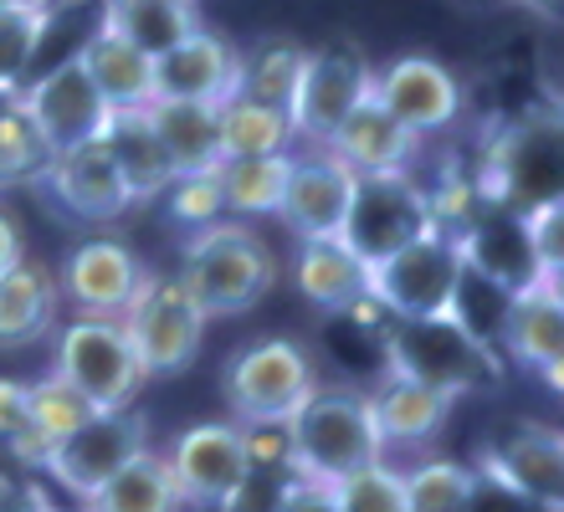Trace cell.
<instances>
[{"mask_svg":"<svg viewBox=\"0 0 564 512\" xmlns=\"http://www.w3.org/2000/svg\"><path fill=\"white\" fill-rule=\"evenodd\" d=\"M282 446H288V471L328 487L386 461L380 431L370 421V400L355 384H313L303 405L282 421Z\"/></svg>","mask_w":564,"mask_h":512,"instance_id":"obj_1","label":"cell"},{"mask_svg":"<svg viewBox=\"0 0 564 512\" xmlns=\"http://www.w3.org/2000/svg\"><path fill=\"white\" fill-rule=\"evenodd\" d=\"M175 282L191 293L200 318H237L278 287V257L247 220H216L191 231Z\"/></svg>","mask_w":564,"mask_h":512,"instance_id":"obj_2","label":"cell"},{"mask_svg":"<svg viewBox=\"0 0 564 512\" xmlns=\"http://www.w3.org/2000/svg\"><path fill=\"white\" fill-rule=\"evenodd\" d=\"M380 344H386V369L442 390L446 400L477 395V390H492V384L503 380V364H498L492 344L462 313L405 318V323L390 318Z\"/></svg>","mask_w":564,"mask_h":512,"instance_id":"obj_3","label":"cell"},{"mask_svg":"<svg viewBox=\"0 0 564 512\" xmlns=\"http://www.w3.org/2000/svg\"><path fill=\"white\" fill-rule=\"evenodd\" d=\"M482 205L529 216L539 205L560 200V118L523 113L488 139V154L473 170Z\"/></svg>","mask_w":564,"mask_h":512,"instance_id":"obj_4","label":"cell"},{"mask_svg":"<svg viewBox=\"0 0 564 512\" xmlns=\"http://www.w3.org/2000/svg\"><path fill=\"white\" fill-rule=\"evenodd\" d=\"M318 374L313 359L297 338H257L247 349L231 353V364L221 374V395L231 410V425L241 431H282V421L303 405Z\"/></svg>","mask_w":564,"mask_h":512,"instance_id":"obj_5","label":"cell"},{"mask_svg":"<svg viewBox=\"0 0 564 512\" xmlns=\"http://www.w3.org/2000/svg\"><path fill=\"white\" fill-rule=\"evenodd\" d=\"M467 293V266L452 236L426 231L395 257L370 266V303L386 318H446Z\"/></svg>","mask_w":564,"mask_h":512,"instance_id":"obj_6","label":"cell"},{"mask_svg":"<svg viewBox=\"0 0 564 512\" xmlns=\"http://www.w3.org/2000/svg\"><path fill=\"white\" fill-rule=\"evenodd\" d=\"M164 467L175 477L180 508L191 512H231L247 502L257 471L247 451V431L231 421H200L180 431L164 451Z\"/></svg>","mask_w":564,"mask_h":512,"instance_id":"obj_7","label":"cell"},{"mask_svg":"<svg viewBox=\"0 0 564 512\" xmlns=\"http://www.w3.org/2000/svg\"><path fill=\"white\" fill-rule=\"evenodd\" d=\"M62 384H73L98 415L104 410H134V395L144 384L139 353L129 344L119 318H73L57 334V364Z\"/></svg>","mask_w":564,"mask_h":512,"instance_id":"obj_8","label":"cell"},{"mask_svg":"<svg viewBox=\"0 0 564 512\" xmlns=\"http://www.w3.org/2000/svg\"><path fill=\"white\" fill-rule=\"evenodd\" d=\"M119 323L139 353L144 380H175V374H185L200 359V344H206L200 307L191 303V293L175 277H160V272H149L139 297L129 303V313Z\"/></svg>","mask_w":564,"mask_h":512,"instance_id":"obj_9","label":"cell"},{"mask_svg":"<svg viewBox=\"0 0 564 512\" xmlns=\"http://www.w3.org/2000/svg\"><path fill=\"white\" fill-rule=\"evenodd\" d=\"M431 231V205L426 185L411 170H390V175H355V200L344 216V247L355 251L365 266L386 262L416 236Z\"/></svg>","mask_w":564,"mask_h":512,"instance_id":"obj_10","label":"cell"},{"mask_svg":"<svg viewBox=\"0 0 564 512\" xmlns=\"http://www.w3.org/2000/svg\"><path fill=\"white\" fill-rule=\"evenodd\" d=\"M144 446H149V421L139 410H104V415H93L88 425H77L73 436H62L57 446L46 451L42 471L77 508H88V502L104 492L108 477H119Z\"/></svg>","mask_w":564,"mask_h":512,"instance_id":"obj_11","label":"cell"},{"mask_svg":"<svg viewBox=\"0 0 564 512\" xmlns=\"http://www.w3.org/2000/svg\"><path fill=\"white\" fill-rule=\"evenodd\" d=\"M477 482L498 487L534 512L564 508V440L554 425L519 421L477 451Z\"/></svg>","mask_w":564,"mask_h":512,"instance_id":"obj_12","label":"cell"},{"mask_svg":"<svg viewBox=\"0 0 564 512\" xmlns=\"http://www.w3.org/2000/svg\"><path fill=\"white\" fill-rule=\"evenodd\" d=\"M370 83H375V67L359 57L355 46H318V52H308L293 108H288L293 139H303L308 149H324L344 118L370 98Z\"/></svg>","mask_w":564,"mask_h":512,"instance_id":"obj_13","label":"cell"},{"mask_svg":"<svg viewBox=\"0 0 564 512\" xmlns=\"http://www.w3.org/2000/svg\"><path fill=\"white\" fill-rule=\"evenodd\" d=\"M15 98H21V108H26V118L36 123L42 144L52 149V154H67V149H77V144L104 139V123H108V113H113L73 57L57 62L52 73L31 77Z\"/></svg>","mask_w":564,"mask_h":512,"instance_id":"obj_14","label":"cell"},{"mask_svg":"<svg viewBox=\"0 0 564 512\" xmlns=\"http://www.w3.org/2000/svg\"><path fill=\"white\" fill-rule=\"evenodd\" d=\"M149 266L113 236H93L67 251L57 272V293L77 307V318H123L144 287Z\"/></svg>","mask_w":564,"mask_h":512,"instance_id":"obj_15","label":"cell"},{"mask_svg":"<svg viewBox=\"0 0 564 512\" xmlns=\"http://www.w3.org/2000/svg\"><path fill=\"white\" fill-rule=\"evenodd\" d=\"M349 200H355V170H349V164L334 160L328 149H303V154L293 149L278 220L297 236V241L339 236L344 216H349Z\"/></svg>","mask_w":564,"mask_h":512,"instance_id":"obj_16","label":"cell"},{"mask_svg":"<svg viewBox=\"0 0 564 512\" xmlns=\"http://www.w3.org/2000/svg\"><path fill=\"white\" fill-rule=\"evenodd\" d=\"M375 102L386 108L395 123L426 139L442 133L462 118V83L452 77V67H442L436 57H395L386 67H375L370 83Z\"/></svg>","mask_w":564,"mask_h":512,"instance_id":"obj_17","label":"cell"},{"mask_svg":"<svg viewBox=\"0 0 564 512\" xmlns=\"http://www.w3.org/2000/svg\"><path fill=\"white\" fill-rule=\"evenodd\" d=\"M498 338H503L508 359H513L523 374H539L550 390H560L564 384V293H560V282H534V287L503 297Z\"/></svg>","mask_w":564,"mask_h":512,"instance_id":"obj_18","label":"cell"},{"mask_svg":"<svg viewBox=\"0 0 564 512\" xmlns=\"http://www.w3.org/2000/svg\"><path fill=\"white\" fill-rule=\"evenodd\" d=\"M46 195L67 210L73 220H88V226H108L134 210V195L123 185L119 164L108 160V149L93 139V144H77L67 154H52V164L42 170Z\"/></svg>","mask_w":564,"mask_h":512,"instance_id":"obj_19","label":"cell"},{"mask_svg":"<svg viewBox=\"0 0 564 512\" xmlns=\"http://www.w3.org/2000/svg\"><path fill=\"white\" fill-rule=\"evenodd\" d=\"M462 266L473 282H488L503 297L534 287V282H550L539 272V257L529 247V231H523V216L513 210H498V205H482L473 216V226L457 236Z\"/></svg>","mask_w":564,"mask_h":512,"instance_id":"obj_20","label":"cell"},{"mask_svg":"<svg viewBox=\"0 0 564 512\" xmlns=\"http://www.w3.org/2000/svg\"><path fill=\"white\" fill-rule=\"evenodd\" d=\"M241 83V52L216 31H195L175 52L154 62V102H221L237 98Z\"/></svg>","mask_w":564,"mask_h":512,"instance_id":"obj_21","label":"cell"},{"mask_svg":"<svg viewBox=\"0 0 564 512\" xmlns=\"http://www.w3.org/2000/svg\"><path fill=\"white\" fill-rule=\"evenodd\" d=\"M365 400H370V421L380 431L386 451L390 446H405V451L431 446L446 431V421H452V405H457L442 390H431L421 380H405L395 369H380V380L365 390Z\"/></svg>","mask_w":564,"mask_h":512,"instance_id":"obj_22","label":"cell"},{"mask_svg":"<svg viewBox=\"0 0 564 512\" xmlns=\"http://www.w3.org/2000/svg\"><path fill=\"white\" fill-rule=\"evenodd\" d=\"M324 149L334 160L349 164L355 175H390V170H411V164H416L421 139L405 129V123H395L370 92V98L334 129V139H328Z\"/></svg>","mask_w":564,"mask_h":512,"instance_id":"obj_23","label":"cell"},{"mask_svg":"<svg viewBox=\"0 0 564 512\" xmlns=\"http://www.w3.org/2000/svg\"><path fill=\"white\" fill-rule=\"evenodd\" d=\"M57 272L36 257L21 262L0 277V349H31L57 328Z\"/></svg>","mask_w":564,"mask_h":512,"instance_id":"obj_24","label":"cell"},{"mask_svg":"<svg viewBox=\"0 0 564 512\" xmlns=\"http://www.w3.org/2000/svg\"><path fill=\"white\" fill-rule=\"evenodd\" d=\"M293 282L324 313H355L370 293V266L344 247V236H324V241H297L293 257Z\"/></svg>","mask_w":564,"mask_h":512,"instance_id":"obj_25","label":"cell"},{"mask_svg":"<svg viewBox=\"0 0 564 512\" xmlns=\"http://www.w3.org/2000/svg\"><path fill=\"white\" fill-rule=\"evenodd\" d=\"M98 144L108 149V160L119 164V175H123V185H129V195H134V205L160 200V195L175 185V170L164 160V144H160V133H154V123H149V108H119V113H108Z\"/></svg>","mask_w":564,"mask_h":512,"instance_id":"obj_26","label":"cell"},{"mask_svg":"<svg viewBox=\"0 0 564 512\" xmlns=\"http://www.w3.org/2000/svg\"><path fill=\"white\" fill-rule=\"evenodd\" d=\"M73 62L83 67L98 98L119 113V108H149L154 102V57H144L139 46H129L113 31H93L88 42L73 52Z\"/></svg>","mask_w":564,"mask_h":512,"instance_id":"obj_27","label":"cell"},{"mask_svg":"<svg viewBox=\"0 0 564 512\" xmlns=\"http://www.w3.org/2000/svg\"><path fill=\"white\" fill-rule=\"evenodd\" d=\"M149 123L160 133L175 179L216 175V164H221V108H210V102H149Z\"/></svg>","mask_w":564,"mask_h":512,"instance_id":"obj_28","label":"cell"},{"mask_svg":"<svg viewBox=\"0 0 564 512\" xmlns=\"http://www.w3.org/2000/svg\"><path fill=\"white\" fill-rule=\"evenodd\" d=\"M206 26L200 11L191 0H123V6H108L104 0V31L123 36L129 46H139L144 57L160 62L164 52H175L185 36Z\"/></svg>","mask_w":564,"mask_h":512,"instance_id":"obj_29","label":"cell"},{"mask_svg":"<svg viewBox=\"0 0 564 512\" xmlns=\"http://www.w3.org/2000/svg\"><path fill=\"white\" fill-rule=\"evenodd\" d=\"M293 118L282 108H262L252 98L221 102V160H272L293 154Z\"/></svg>","mask_w":564,"mask_h":512,"instance_id":"obj_30","label":"cell"},{"mask_svg":"<svg viewBox=\"0 0 564 512\" xmlns=\"http://www.w3.org/2000/svg\"><path fill=\"white\" fill-rule=\"evenodd\" d=\"M88 512H180V492L164 467V451L144 446L119 477H108L104 492L88 502Z\"/></svg>","mask_w":564,"mask_h":512,"instance_id":"obj_31","label":"cell"},{"mask_svg":"<svg viewBox=\"0 0 564 512\" xmlns=\"http://www.w3.org/2000/svg\"><path fill=\"white\" fill-rule=\"evenodd\" d=\"M303 46L278 36V42H262L241 57V83H237V98H252L262 108H293V92H297V77H303Z\"/></svg>","mask_w":564,"mask_h":512,"instance_id":"obj_32","label":"cell"},{"mask_svg":"<svg viewBox=\"0 0 564 512\" xmlns=\"http://www.w3.org/2000/svg\"><path fill=\"white\" fill-rule=\"evenodd\" d=\"M288 164H293V154H272V160H221L216 164L221 205L237 210V216H278L282 185H288Z\"/></svg>","mask_w":564,"mask_h":512,"instance_id":"obj_33","label":"cell"},{"mask_svg":"<svg viewBox=\"0 0 564 512\" xmlns=\"http://www.w3.org/2000/svg\"><path fill=\"white\" fill-rule=\"evenodd\" d=\"M405 512H467L477 498V471L446 456L416 461L411 471H401Z\"/></svg>","mask_w":564,"mask_h":512,"instance_id":"obj_34","label":"cell"},{"mask_svg":"<svg viewBox=\"0 0 564 512\" xmlns=\"http://www.w3.org/2000/svg\"><path fill=\"white\" fill-rule=\"evenodd\" d=\"M46 31H52V11L0 6V92L6 98H15L31 83V67H36Z\"/></svg>","mask_w":564,"mask_h":512,"instance_id":"obj_35","label":"cell"},{"mask_svg":"<svg viewBox=\"0 0 564 512\" xmlns=\"http://www.w3.org/2000/svg\"><path fill=\"white\" fill-rule=\"evenodd\" d=\"M46 164H52V149L42 144V133H36V123L26 118L21 98H11L0 108V185L42 179Z\"/></svg>","mask_w":564,"mask_h":512,"instance_id":"obj_36","label":"cell"},{"mask_svg":"<svg viewBox=\"0 0 564 512\" xmlns=\"http://www.w3.org/2000/svg\"><path fill=\"white\" fill-rule=\"evenodd\" d=\"M26 405H31V425L46 436V446H57L62 436H73L77 425H88L98 410L77 395L73 384H62L57 374H42V380L26 384Z\"/></svg>","mask_w":564,"mask_h":512,"instance_id":"obj_37","label":"cell"},{"mask_svg":"<svg viewBox=\"0 0 564 512\" xmlns=\"http://www.w3.org/2000/svg\"><path fill=\"white\" fill-rule=\"evenodd\" d=\"M0 446L26 461V467H42L46 461V436L31 425V405H26V384L21 380H0Z\"/></svg>","mask_w":564,"mask_h":512,"instance_id":"obj_38","label":"cell"},{"mask_svg":"<svg viewBox=\"0 0 564 512\" xmlns=\"http://www.w3.org/2000/svg\"><path fill=\"white\" fill-rule=\"evenodd\" d=\"M339 492V512H405V492H401V471L380 461V467L359 471L349 482L334 487Z\"/></svg>","mask_w":564,"mask_h":512,"instance_id":"obj_39","label":"cell"},{"mask_svg":"<svg viewBox=\"0 0 564 512\" xmlns=\"http://www.w3.org/2000/svg\"><path fill=\"white\" fill-rule=\"evenodd\" d=\"M170 216L180 220V226H191V231H200V226H216L221 220V185H216V175H185L170 185Z\"/></svg>","mask_w":564,"mask_h":512,"instance_id":"obj_40","label":"cell"},{"mask_svg":"<svg viewBox=\"0 0 564 512\" xmlns=\"http://www.w3.org/2000/svg\"><path fill=\"white\" fill-rule=\"evenodd\" d=\"M523 231H529V247L539 257V272L550 282L564 277V200H550L523 216Z\"/></svg>","mask_w":564,"mask_h":512,"instance_id":"obj_41","label":"cell"},{"mask_svg":"<svg viewBox=\"0 0 564 512\" xmlns=\"http://www.w3.org/2000/svg\"><path fill=\"white\" fill-rule=\"evenodd\" d=\"M272 512H339V492L328 482H313V477H297L288 471L272 492Z\"/></svg>","mask_w":564,"mask_h":512,"instance_id":"obj_42","label":"cell"},{"mask_svg":"<svg viewBox=\"0 0 564 512\" xmlns=\"http://www.w3.org/2000/svg\"><path fill=\"white\" fill-rule=\"evenodd\" d=\"M0 512H57V502L46 498L42 482L15 477V471H0Z\"/></svg>","mask_w":564,"mask_h":512,"instance_id":"obj_43","label":"cell"},{"mask_svg":"<svg viewBox=\"0 0 564 512\" xmlns=\"http://www.w3.org/2000/svg\"><path fill=\"white\" fill-rule=\"evenodd\" d=\"M21 257H26V247H21V231H15V220L0 210V277H6V272H11Z\"/></svg>","mask_w":564,"mask_h":512,"instance_id":"obj_44","label":"cell"},{"mask_svg":"<svg viewBox=\"0 0 564 512\" xmlns=\"http://www.w3.org/2000/svg\"><path fill=\"white\" fill-rule=\"evenodd\" d=\"M0 6H31V11H52L57 0H0Z\"/></svg>","mask_w":564,"mask_h":512,"instance_id":"obj_45","label":"cell"},{"mask_svg":"<svg viewBox=\"0 0 564 512\" xmlns=\"http://www.w3.org/2000/svg\"><path fill=\"white\" fill-rule=\"evenodd\" d=\"M6 102H11V98H6V92H0V108H6Z\"/></svg>","mask_w":564,"mask_h":512,"instance_id":"obj_46","label":"cell"},{"mask_svg":"<svg viewBox=\"0 0 564 512\" xmlns=\"http://www.w3.org/2000/svg\"><path fill=\"white\" fill-rule=\"evenodd\" d=\"M108 6H123V0H108ZM191 6H195V0H191Z\"/></svg>","mask_w":564,"mask_h":512,"instance_id":"obj_47","label":"cell"},{"mask_svg":"<svg viewBox=\"0 0 564 512\" xmlns=\"http://www.w3.org/2000/svg\"><path fill=\"white\" fill-rule=\"evenodd\" d=\"M57 512H62V508H57ZM73 512H88V508H73Z\"/></svg>","mask_w":564,"mask_h":512,"instance_id":"obj_48","label":"cell"}]
</instances>
